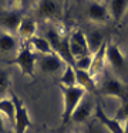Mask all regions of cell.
Returning a JSON list of instances; mask_svg holds the SVG:
<instances>
[{"label":"cell","instance_id":"cell-20","mask_svg":"<svg viewBox=\"0 0 128 133\" xmlns=\"http://www.w3.org/2000/svg\"><path fill=\"white\" fill-rule=\"evenodd\" d=\"M0 113L4 115L6 118L14 123V116H16V106L11 98H3L0 99Z\"/></svg>","mask_w":128,"mask_h":133},{"label":"cell","instance_id":"cell-16","mask_svg":"<svg viewBox=\"0 0 128 133\" xmlns=\"http://www.w3.org/2000/svg\"><path fill=\"white\" fill-rule=\"evenodd\" d=\"M30 44V47L34 48V52H38L40 55H46V54H54L53 48H51L49 40L46 37H38V36H34L33 38H30L27 41Z\"/></svg>","mask_w":128,"mask_h":133},{"label":"cell","instance_id":"cell-11","mask_svg":"<svg viewBox=\"0 0 128 133\" xmlns=\"http://www.w3.org/2000/svg\"><path fill=\"white\" fill-rule=\"evenodd\" d=\"M75 77H77V87L83 88L85 92L98 94V85H97V82H95V78L91 77V74H90L88 71L75 69Z\"/></svg>","mask_w":128,"mask_h":133},{"label":"cell","instance_id":"cell-24","mask_svg":"<svg viewBox=\"0 0 128 133\" xmlns=\"http://www.w3.org/2000/svg\"><path fill=\"white\" fill-rule=\"evenodd\" d=\"M121 125H123V133H128V119L123 120Z\"/></svg>","mask_w":128,"mask_h":133},{"label":"cell","instance_id":"cell-22","mask_svg":"<svg viewBox=\"0 0 128 133\" xmlns=\"http://www.w3.org/2000/svg\"><path fill=\"white\" fill-rule=\"evenodd\" d=\"M9 87H10V79H9L7 71L0 68V99L4 98L6 92L9 91Z\"/></svg>","mask_w":128,"mask_h":133},{"label":"cell","instance_id":"cell-13","mask_svg":"<svg viewBox=\"0 0 128 133\" xmlns=\"http://www.w3.org/2000/svg\"><path fill=\"white\" fill-rule=\"evenodd\" d=\"M94 110V108H92V103L91 101H88L87 98H83V101L80 102V105L75 108L74 113H73L71 116V120L70 122H74V123H83L85 122L90 116H91V112Z\"/></svg>","mask_w":128,"mask_h":133},{"label":"cell","instance_id":"cell-28","mask_svg":"<svg viewBox=\"0 0 128 133\" xmlns=\"http://www.w3.org/2000/svg\"><path fill=\"white\" fill-rule=\"evenodd\" d=\"M74 133H78V132H74Z\"/></svg>","mask_w":128,"mask_h":133},{"label":"cell","instance_id":"cell-7","mask_svg":"<svg viewBox=\"0 0 128 133\" xmlns=\"http://www.w3.org/2000/svg\"><path fill=\"white\" fill-rule=\"evenodd\" d=\"M36 65L46 74H56L64 68L66 62L57 54H46V55H37Z\"/></svg>","mask_w":128,"mask_h":133},{"label":"cell","instance_id":"cell-23","mask_svg":"<svg viewBox=\"0 0 128 133\" xmlns=\"http://www.w3.org/2000/svg\"><path fill=\"white\" fill-rule=\"evenodd\" d=\"M114 118L117 120H120V122L128 119V99L121 102V106L118 108V110H117V113H115Z\"/></svg>","mask_w":128,"mask_h":133},{"label":"cell","instance_id":"cell-15","mask_svg":"<svg viewBox=\"0 0 128 133\" xmlns=\"http://www.w3.org/2000/svg\"><path fill=\"white\" fill-rule=\"evenodd\" d=\"M36 30H37V26L34 20H31V18H21L19 28H17V33L21 38L28 41L36 36Z\"/></svg>","mask_w":128,"mask_h":133},{"label":"cell","instance_id":"cell-9","mask_svg":"<svg viewBox=\"0 0 128 133\" xmlns=\"http://www.w3.org/2000/svg\"><path fill=\"white\" fill-rule=\"evenodd\" d=\"M94 118L104 126L110 133H123V125L120 120H117L115 118H111L104 112V109L101 108V105H97L94 109Z\"/></svg>","mask_w":128,"mask_h":133},{"label":"cell","instance_id":"cell-1","mask_svg":"<svg viewBox=\"0 0 128 133\" xmlns=\"http://www.w3.org/2000/svg\"><path fill=\"white\" fill-rule=\"evenodd\" d=\"M63 95V112H61V123L67 125L71 120L75 108L80 105L83 98L85 96V91L80 87H60Z\"/></svg>","mask_w":128,"mask_h":133},{"label":"cell","instance_id":"cell-27","mask_svg":"<svg viewBox=\"0 0 128 133\" xmlns=\"http://www.w3.org/2000/svg\"><path fill=\"white\" fill-rule=\"evenodd\" d=\"M97 2H101V0H97Z\"/></svg>","mask_w":128,"mask_h":133},{"label":"cell","instance_id":"cell-17","mask_svg":"<svg viewBox=\"0 0 128 133\" xmlns=\"http://www.w3.org/2000/svg\"><path fill=\"white\" fill-rule=\"evenodd\" d=\"M60 87H77L75 69L73 65H64L61 77H60Z\"/></svg>","mask_w":128,"mask_h":133},{"label":"cell","instance_id":"cell-10","mask_svg":"<svg viewBox=\"0 0 128 133\" xmlns=\"http://www.w3.org/2000/svg\"><path fill=\"white\" fill-rule=\"evenodd\" d=\"M107 43L108 40H105L104 43H102V45L100 47V50H98L97 52L92 54V62H91V68H90V74H91V77L97 78L98 75L102 72V69H104L105 64H107V61H105V50H107Z\"/></svg>","mask_w":128,"mask_h":133},{"label":"cell","instance_id":"cell-6","mask_svg":"<svg viewBox=\"0 0 128 133\" xmlns=\"http://www.w3.org/2000/svg\"><path fill=\"white\" fill-rule=\"evenodd\" d=\"M36 16L43 20H57L61 17V6L57 0H37Z\"/></svg>","mask_w":128,"mask_h":133},{"label":"cell","instance_id":"cell-21","mask_svg":"<svg viewBox=\"0 0 128 133\" xmlns=\"http://www.w3.org/2000/svg\"><path fill=\"white\" fill-rule=\"evenodd\" d=\"M92 62V54H85V55L80 57L74 61V68L80 71H90Z\"/></svg>","mask_w":128,"mask_h":133},{"label":"cell","instance_id":"cell-2","mask_svg":"<svg viewBox=\"0 0 128 133\" xmlns=\"http://www.w3.org/2000/svg\"><path fill=\"white\" fill-rule=\"evenodd\" d=\"M36 61H37V54L31 50L30 44L27 43L19 48L16 57L13 59H10V61H7V64L19 66L21 74L27 75V77H30L33 79L34 71H36Z\"/></svg>","mask_w":128,"mask_h":133},{"label":"cell","instance_id":"cell-18","mask_svg":"<svg viewBox=\"0 0 128 133\" xmlns=\"http://www.w3.org/2000/svg\"><path fill=\"white\" fill-rule=\"evenodd\" d=\"M19 48V41L10 33L0 34V51L3 52H11Z\"/></svg>","mask_w":128,"mask_h":133},{"label":"cell","instance_id":"cell-19","mask_svg":"<svg viewBox=\"0 0 128 133\" xmlns=\"http://www.w3.org/2000/svg\"><path fill=\"white\" fill-rule=\"evenodd\" d=\"M85 37H87V45H88L90 54L97 52L100 50V47L102 45V43L105 41L102 34L98 33V31H91L90 34H85Z\"/></svg>","mask_w":128,"mask_h":133},{"label":"cell","instance_id":"cell-12","mask_svg":"<svg viewBox=\"0 0 128 133\" xmlns=\"http://www.w3.org/2000/svg\"><path fill=\"white\" fill-rule=\"evenodd\" d=\"M21 21V16L16 10H9L0 14V27L6 31H17L19 24Z\"/></svg>","mask_w":128,"mask_h":133},{"label":"cell","instance_id":"cell-3","mask_svg":"<svg viewBox=\"0 0 128 133\" xmlns=\"http://www.w3.org/2000/svg\"><path fill=\"white\" fill-rule=\"evenodd\" d=\"M98 94L102 96L108 98H117L121 102L128 99V88L123 81H120L118 78L110 77L105 78L102 81V84L98 87Z\"/></svg>","mask_w":128,"mask_h":133},{"label":"cell","instance_id":"cell-5","mask_svg":"<svg viewBox=\"0 0 128 133\" xmlns=\"http://www.w3.org/2000/svg\"><path fill=\"white\" fill-rule=\"evenodd\" d=\"M105 61L111 66V69L118 74H123L125 71V55L121 51L120 45L115 43L108 41L107 50H105Z\"/></svg>","mask_w":128,"mask_h":133},{"label":"cell","instance_id":"cell-8","mask_svg":"<svg viewBox=\"0 0 128 133\" xmlns=\"http://www.w3.org/2000/svg\"><path fill=\"white\" fill-rule=\"evenodd\" d=\"M87 17L90 18V21L97 24H107L108 20L111 18L108 7L101 2L97 0H91L87 4Z\"/></svg>","mask_w":128,"mask_h":133},{"label":"cell","instance_id":"cell-25","mask_svg":"<svg viewBox=\"0 0 128 133\" xmlns=\"http://www.w3.org/2000/svg\"><path fill=\"white\" fill-rule=\"evenodd\" d=\"M0 133H4V120H3L2 113H0Z\"/></svg>","mask_w":128,"mask_h":133},{"label":"cell","instance_id":"cell-4","mask_svg":"<svg viewBox=\"0 0 128 133\" xmlns=\"http://www.w3.org/2000/svg\"><path fill=\"white\" fill-rule=\"evenodd\" d=\"M11 99L16 106V116H14V123H13L14 133H26V130L31 126V119H30V115H28V110L23 103V101L14 92H11Z\"/></svg>","mask_w":128,"mask_h":133},{"label":"cell","instance_id":"cell-14","mask_svg":"<svg viewBox=\"0 0 128 133\" xmlns=\"http://www.w3.org/2000/svg\"><path fill=\"white\" fill-rule=\"evenodd\" d=\"M108 11L113 20L121 21L128 14V0H110Z\"/></svg>","mask_w":128,"mask_h":133},{"label":"cell","instance_id":"cell-26","mask_svg":"<svg viewBox=\"0 0 128 133\" xmlns=\"http://www.w3.org/2000/svg\"><path fill=\"white\" fill-rule=\"evenodd\" d=\"M67 3H68V0H66V6H67Z\"/></svg>","mask_w":128,"mask_h":133}]
</instances>
